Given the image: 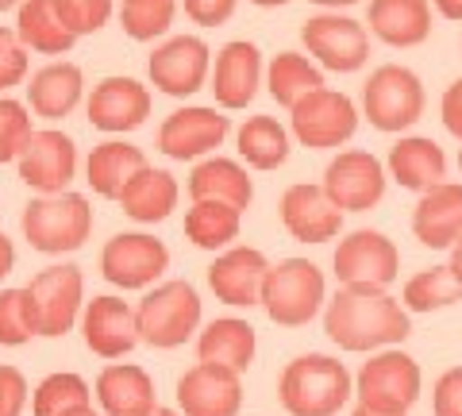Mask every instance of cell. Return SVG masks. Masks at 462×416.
<instances>
[{"instance_id":"obj_1","label":"cell","mask_w":462,"mask_h":416,"mask_svg":"<svg viewBox=\"0 0 462 416\" xmlns=\"http://www.w3.org/2000/svg\"><path fill=\"white\" fill-rule=\"evenodd\" d=\"M324 332L343 351H374V347H393L409 339V312H404L385 290L374 285H343L328 300L324 312Z\"/></svg>"},{"instance_id":"obj_2","label":"cell","mask_w":462,"mask_h":416,"mask_svg":"<svg viewBox=\"0 0 462 416\" xmlns=\"http://www.w3.org/2000/svg\"><path fill=\"white\" fill-rule=\"evenodd\" d=\"M278 393L289 416H336L351 397V374L331 355H300L285 366Z\"/></svg>"},{"instance_id":"obj_3","label":"cell","mask_w":462,"mask_h":416,"mask_svg":"<svg viewBox=\"0 0 462 416\" xmlns=\"http://www.w3.org/2000/svg\"><path fill=\"white\" fill-rule=\"evenodd\" d=\"M20 227L42 254H66L85 247L93 232V208L81 193H42L23 208Z\"/></svg>"},{"instance_id":"obj_4","label":"cell","mask_w":462,"mask_h":416,"mask_svg":"<svg viewBox=\"0 0 462 416\" xmlns=\"http://www.w3.org/2000/svg\"><path fill=\"white\" fill-rule=\"evenodd\" d=\"M324 305V274L309 258H285L270 266L263 285V309L273 324L300 328L309 324Z\"/></svg>"},{"instance_id":"obj_5","label":"cell","mask_w":462,"mask_h":416,"mask_svg":"<svg viewBox=\"0 0 462 416\" xmlns=\"http://www.w3.org/2000/svg\"><path fill=\"white\" fill-rule=\"evenodd\" d=\"M139 339L151 347H181L200 324V297L189 282H166L151 290L135 309Z\"/></svg>"},{"instance_id":"obj_6","label":"cell","mask_w":462,"mask_h":416,"mask_svg":"<svg viewBox=\"0 0 462 416\" xmlns=\"http://www.w3.org/2000/svg\"><path fill=\"white\" fill-rule=\"evenodd\" d=\"M363 112L378 132H404L424 116V85L412 69L382 66L363 89Z\"/></svg>"},{"instance_id":"obj_7","label":"cell","mask_w":462,"mask_h":416,"mask_svg":"<svg viewBox=\"0 0 462 416\" xmlns=\"http://www.w3.org/2000/svg\"><path fill=\"white\" fill-rule=\"evenodd\" d=\"M23 290H27V305H32L35 336L58 339L74 328L78 309H81V293H85L78 266H47V270H39Z\"/></svg>"},{"instance_id":"obj_8","label":"cell","mask_w":462,"mask_h":416,"mask_svg":"<svg viewBox=\"0 0 462 416\" xmlns=\"http://www.w3.org/2000/svg\"><path fill=\"white\" fill-rule=\"evenodd\" d=\"M358 405L378 412H409L420 397V366L404 351H382L358 370Z\"/></svg>"},{"instance_id":"obj_9","label":"cell","mask_w":462,"mask_h":416,"mask_svg":"<svg viewBox=\"0 0 462 416\" xmlns=\"http://www.w3.org/2000/svg\"><path fill=\"white\" fill-rule=\"evenodd\" d=\"M170 266V251L162 239L143 236V232H124L112 236L100 251V274L120 290H147L151 282L162 278Z\"/></svg>"},{"instance_id":"obj_10","label":"cell","mask_w":462,"mask_h":416,"mask_svg":"<svg viewBox=\"0 0 462 416\" xmlns=\"http://www.w3.org/2000/svg\"><path fill=\"white\" fill-rule=\"evenodd\" d=\"M331 266H336V278L343 285H374V290H385V285L397 282L401 254L393 247V239L363 227V232H351L346 239H339Z\"/></svg>"},{"instance_id":"obj_11","label":"cell","mask_w":462,"mask_h":416,"mask_svg":"<svg viewBox=\"0 0 462 416\" xmlns=\"http://www.w3.org/2000/svg\"><path fill=\"white\" fill-rule=\"evenodd\" d=\"M358 127V112L346 93L336 89H316L293 108V135L312 151L343 147Z\"/></svg>"},{"instance_id":"obj_12","label":"cell","mask_w":462,"mask_h":416,"mask_svg":"<svg viewBox=\"0 0 462 416\" xmlns=\"http://www.w3.org/2000/svg\"><path fill=\"white\" fill-rule=\"evenodd\" d=\"M300 42L316 62L336 69V74H355L370 59L366 27L346 16H312L300 27Z\"/></svg>"},{"instance_id":"obj_13","label":"cell","mask_w":462,"mask_h":416,"mask_svg":"<svg viewBox=\"0 0 462 416\" xmlns=\"http://www.w3.org/2000/svg\"><path fill=\"white\" fill-rule=\"evenodd\" d=\"M324 190L343 212H366L385 193V170L370 151H343L324 170Z\"/></svg>"},{"instance_id":"obj_14","label":"cell","mask_w":462,"mask_h":416,"mask_svg":"<svg viewBox=\"0 0 462 416\" xmlns=\"http://www.w3.org/2000/svg\"><path fill=\"white\" fill-rule=\"evenodd\" d=\"M20 178L27 190L39 193H66V185L74 181L78 170V147L66 132H35L20 151Z\"/></svg>"},{"instance_id":"obj_15","label":"cell","mask_w":462,"mask_h":416,"mask_svg":"<svg viewBox=\"0 0 462 416\" xmlns=\"http://www.w3.org/2000/svg\"><path fill=\"white\" fill-rule=\"evenodd\" d=\"M178 405L185 416H236L243 405L239 370L220 363H197L178 382Z\"/></svg>"},{"instance_id":"obj_16","label":"cell","mask_w":462,"mask_h":416,"mask_svg":"<svg viewBox=\"0 0 462 416\" xmlns=\"http://www.w3.org/2000/svg\"><path fill=\"white\" fill-rule=\"evenodd\" d=\"M147 69L166 97H193L208 81V47L197 35H178L151 54Z\"/></svg>"},{"instance_id":"obj_17","label":"cell","mask_w":462,"mask_h":416,"mask_svg":"<svg viewBox=\"0 0 462 416\" xmlns=\"http://www.w3.org/2000/svg\"><path fill=\"white\" fill-rule=\"evenodd\" d=\"M270 274V263L263 251L254 247H231L208 266V285L216 300H224L231 309H251L263 305V285Z\"/></svg>"},{"instance_id":"obj_18","label":"cell","mask_w":462,"mask_h":416,"mask_svg":"<svg viewBox=\"0 0 462 416\" xmlns=\"http://www.w3.org/2000/svg\"><path fill=\"white\" fill-rule=\"evenodd\" d=\"M282 224L285 232L300 243H328L339 236L343 208L328 197L324 185H289L282 197Z\"/></svg>"},{"instance_id":"obj_19","label":"cell","mask_w":462,"mask_h":416,"mask_svg":"<svg viewBox=\"0 0 462 416\" xmlns=\"http://www.w3.org/2000/svg\"><path fill=\"white\" fill-rule=\"evenodd\" d=\"M227 116H220L216 108H178L158 127V151L178 162L200 159L227 139Z\"/></svg>"},{"instance_id":"obj_20","label":"cell","mask_w":462,"mask_h":416,"mask_svg":"<svg viewBox=\"0 0 462 416\" xmlns=\"http://www.w3.org/2000/svg\"><path fill=\"white\" fill-rule=\"evenodd\" d=\"M151 116V93L135 78H105L89 97V124L97 132H135Z\"/></svg>"},{"instance_id":"obj_21","label":"cell","mask_w":462,"mask_h":416,"mask_svg":"<svg viewBox=\"0 0 462 416\" xmlns=\"http://www.w3.org/2000/svg\"><path fill=\"white\" fill-rule=\"evenodd\" d=\"M258 85H263V54L254 42L236 39L216 54V69H212V97L220 108H247Z\"/></svg>"},{"instance_id":"obj_22","label":"cell","mask_w":462,"mask_h":416,"mask_svg":"<svg viewBox=\"0 0 462 416\" xmlns=\"http://www.w3.org/2000/svg\"><path fill=\"white\" fill-rule=\"evenodd\" d=\"M81 332L89 351L100 358H120L139 343V320L135 309L120 297H93L89 309H85Z\"/></svg>"},{"instance_id":"obj_23","label":"cell","mask_w":462,"mask_h":416,"mask_svg":"<svg viewBox=\"0 0 462 416\" xmlns=\"http://www.w3.org/2000/svg\"><path fill=\"white\" fill-rule=\"evenodd\" d=\"M412 232L431 251L455 247L462 239V185L439 181L420 193V205L412 212Z\"/></svg>"},{"instance_id":"obj_24","label":"cell","mask_w":462,"mask_h":416,"mask_svg":"<svg viewBox=\"0 0 462 416\" xmlns=\"http://www.w3.org/2000/svg\"><path fill=\"white\" fill-rule=\"evenodd\" d=\"M97 397L108 416H151L154 405V382L143 366L132 363H112L100 370Z\"/></svg>"},{"instance_id":"obj_25","label":"cell","mask_w":462,"mask_h":416,"mask_svg":"<svg viewBox=\"0 0 462 416\" xmlns=\"http://www.w3.org/2000/svg\"><path fill=\"white\" fill-rule=\"evenodd\" d=\"M370 32L389 47H420L431 35L428 0H370Z\"/></svg>"},{"instance_id":"obj_26","label":"cell","mask_w":462,"mask_h":416,"mask_svg":"<svg viewBox=\"0 0 462 416\" xmlns=\"http://www.w3.org/2000/svg\"><path fill=\"white\" fill-rule=\"evenodd\" d=\"M143 166H147V154L139 147H132V143H124V139H108V143H100V147H93L89 166H85V181L93 185L97 197L120 200L127 181H132Z\"/></svg>"},{"instance_id":"obj_27","label":"cell","mask_w":462,"mask_h":416,"mask_svg":"<svg viewBox=\"0 0 462 416\" xmlns=\"http://www.w3.org/2000/svg\"><path fill=\"white\" fill-rule=\"evenodd\" d=\"M389 174L401 190H416L424 193L431 185H439L447 174V159H443V147L436 139H424V135H409L401 139L393 151H389Z\"/></svg>"},{"instance_id":"obj_28","label":"cell","mask_w":462,"mask_h":416,"mask_svg":"<svg viewBox=\"0 0 462 416\" xmlns=\"http://www.w3.org/2000/svg\"><path fill=\"white\" fill-rule=\"evenodd\" d=\"M81 69L74 62H51L42 66L39 74L32 78V85H27V100H32V112L42 120H62L69 116V112L78 108L81 100Z\"/></svg>"},{"instance_id":"obj_29","label":"cell","mask_w":462,"mask_h":416,"mask_svg":"<svg viewBox=\"0 0 462 416\" xmlns=\"http://www.w3.org/2000/svg\"><path fill=\"white\" fill-rule=\"evenodd\" d=\"M124 212L139 224H158L166 220L173 208H178V181H173L166 170H154V166H143L139 174L127 181V190L120 197Z\"/></svg>"},{"instance_id":"obj_30","label":"cell","mask_w":462,"mask_h":416,"mask_svg":"<svg viewBox=\"0 0 462 416\" xmlns=\"http://www.w3.org/2000/svg\"><path fill=\"white\" fill-rule=\"evenodd\" d=\"M197 355H200V363H220L243 374L254 363V328L236 317L212 320L197 339Z\"/></svg>"},{"instance_id":"obj_31","label":"cell","mask_w":462,"mask_h":416,"mask_svg":"<svg viewBox=\"0 0 462 416\" xmlns=\"http://www.w3.org/2000/svg\"><path fill=\"white\" fill-rule=\"evenodd\" d=\"M16 35H20L23 47L35 51V54H69L78 42V35L58 20L54 0H23L20 20H16Z\"/></svg>"},{"instance_id":"obj_32","label":"cell","mask_w":462,"mask_h":416,"mask_svg":"<svg viewBox=\"0 0 462 416\" xmlns=\"http://www.w3.org/2000/svg\"><path fill=\"white\" fill-rule=\"evenodd\" d=\"M189 193H193V200H227V205H236V208H247L254 200V185L239 162L205 159L189 174Z\"/></svg>"},{"instance_id":"obj_33","label":"cell","mask_w":462,"mask_h":416,"mask_svg":"<svg viewBox=\"0 0 462 416\" xmlns=\"http://www.w3.org/2000/svg\"><path fill=\"white\" fill-rule=\"evenodd\" d=\"M239 224L243 208L227 200H193V208L185 212V236L200 251H224L231 239H239Z\"/></svg>"},{"instance_id":"obj_34","label":"cell","mask_w":462,"mask_h":416,"mask_svg":"<svg viewBox=\"0 0 462 416\" xmlns=\"http://www.w3.org/2000/svg\"><path fill=\"white\" fill-rule=\"evenodd\" d=\"M266 89H270V97L278 100L282 108L293 112L309 93L324 89V74L305 59V54L285 51V54H278V59L270 62V69H266Z\"/></svg>"},{"instance_id":"obj_35","label":"cell","mask_w":462,"mask_h":416,"mask_svg":"<svg viewBox=\"0 0 462 416\" xmlns=\"http://www.w3.org/2000/svg\"><path fill=\"white\" fill-rule=\"evenodd\" d=\"M239 154L254 170H278L289 159V132L273 116H251L239 127Z\"/></svg>"},{"instance_id":"obj_36","label":"cell","mask_w":462,"mask_h":416,"mask_svg":"<svg viewBox=\"0 0 462 416\" xmlns=\"http://www.w3.org/2000/svg\"><path fill=\"white\" fill-rule=\"evenodd\" d=\"M455 300H462V285L455 282L451 266H431L404 282V309H412V312L447 309Z\"/></svg>"},{"instance_id":"obj_37","label":"cell","mask_w":462,"mask_h":416,"mask_svg":"<svg viewBox=\"0 0 462 416\" xmlns=\"http://www.w3.org/2000/svg\"><path fill=\"white\" fill-rule=\"evenodd\" d=\"M173 12H178V0H124L120 23L135 42H151L170 32Z\"/></svg>"},{"instance_id":"obj_38","label":"cell","mask_w":462,"mask_h":416,"mask_svg":"<svg viewBox=\"0 0 462 416\" xmlns=\"http://www.w3.org/2000/svg\"><path fill=\"white\" fill-rule=\"evenodd\" d=\"M89 405V385L78 374H51L35 390V416H66Z\"/></svg>"},{"instance_id":"obj_39","label":"cell","mask_w":462,"mask_h":416,"mask_svg":"<svg viewBox=\"0 0 462 416\" xmlns=\"http://www.w3.org/2000/svg\"><path fill=\"white\" fill-rule=\"evenodd\" d=\"M35 336L27 290H0V347H23Z\"/></svg>"},{"instance_id":"obj_40","label":"cell","mask_w":462,"mask_h":416,"mask_svg":"<svg viewBox=\"0 0 462 416\" xmlns=\"http://www.w3.org/2000/svg\"><path fill=\"white\" fill-rule=\"evenodd\" d=\"M35 135L32 127V112H27L20 100L0 97V166L20 159V151L27 147V139Z\"/></svg>"},{"instance_id":"obj_41","label":"cell","mask_w":462,"mask_h":416,"mask_svg":"<svg viewBox=\"0 0 462 416\" xmlns=\"http://www.w3.org/2000/svg\"><path fill=\"white\" fill-rule=\"evenodd\" d=\"M54 12H58V20L81 39V35H93L108 23L112 0H54Z\"/></svg>"},{"instance_id":"obj_42","label":"cell","mask_w":462,"mask_h":416,"mask_svg":"<svg viewBox=\"0 0 462 416\" xmlns=\"http://www.w3.org/2000/svg\"><path fill=\"white\" fill-rule=\"evenodd\" d=\"M27 78V47L20 42L16 32L0 27V93L20 85Z\"/></svg>"},{"instance_id":"obj_43","label":"cell","mask_w":462,"mask_h":416,"mask_svg":"<svg viewBox=\"0 0 462 416\" xmlns=\"http://www.w3.org/2000/svg\"><path fill=\"white\" fill-rule=\"evenodd\" d=\"M431 409H436V416H462V366L447 370V374L436 382Z\"/></svg>"},{"instance_id":"obj_44","label":"cell","mask_w":462,"mask_h":416,"mask_svg":"<svg viewBox=\"0 0 462 416\" xmlns=\"http://www.w3.org/2000/svg\"><path fill=\"white\" fill-rule=\"evenodd\" d=\"M27 405V378L16 366H0V416H20Z\"/></svg>"},{"instance_id":"obj_45","label":"cell","mask_w":462,"mask_h":416,"mask_svg":"<svg viewBox=\"0 0 462 416\" xmlns=\"http://www.w3.org/2000/svg\"><path fill=\"white\" fill-rule=\"evenodd\" d=\"M236 0H185V16L200 27H220L231 20Z\"/></svg>"},{"instance_id":"obj_46","label":"cell","mask_w":462,"mask_h":416,"mask_svg":"<svg viewBox=\"0 0 462 416\" xmlns=\"http://www.w3.org/2000/svg\"><path fill=\"white\" fill-rule=\"evenodd\" d=\"M443 124L455 139H462V78L455 85H447L443 93Z\"/></svg>"},{"instance_id":"obj_47","label":"cell","mask_w":462,"mask_h":416,"mask_svg":"<svg viewBox=\"0 0 462 416\" xmlns=\"http://www.w3.org/2000/svg\"><path fill=\"white\" fill-rule=\"evenodd\" d=\"M12 266H16V247H12V239L0 232V278H8Z\"/></svg>"},{"instance_id":"obj_48","label":"cell","mask_w":462,"mask_h":416,"mask_svg":"<svg viewBox=\"0 0 462 416\" xmlns=\"http://www.w3.org/2000/svg\"><path fill=\"white\" fill-rule=\"evenodd\" d=\"M443 20H462V0H436Z\"/></svg>"},{"instance_id":"obj_49","label":"cell","mask_w":462,"mask_h":416,"mask_svg":"<svg viewBox=\"0 0 462 416\" xmlns=\"http://www.w3.org/2000/svg\"><path fill=\"white\" fill-rule=\"evenodd\" d=\"M451 274H455V282L462 285V239L451 247Z\"/></svg>"},{"instance_id":"obj_50","label":"cell","mask_w":462,"mask_h":416,"mask_svg":"<svg viewBox=\"0 0 462 416\" xmlns=\"http://www.w3.org/2000/svg\"><path fill=\"white\" fill-rule=\"evenodd\" d=\"M351 416H409V412H378V409H366V405H355Z\"/></svg>"},{"instance_id":"obj_51","label":"cell","mask_w":462,"mask_h":416,"mask_svg":"<svg viewBox=\"0 0 462 416\" xmlns=\"http://www.w3.org/2000/svg\"><path fill=\"white\" fill-rule=\"evenodd\" d=\"M312 5H324V8H346V5H358V0H312Z\"/></svg>"},{"instance_id":"obj_52","label":"cell","mask_w":462,"mask_h":416,"mask_svg":"<svg viewBox=\"0 0 462 416\" xmlns=\"http://www.w3.org/2000/svg\"><path fill=\"white\" fill-rule=\"evenodd\" d=\"M251 5H258V8H282V5H289V0H251Z\"/></svg>"},{"instance_id":"obj_53","label":"cell","mask_w":462,"mask_h":416,"mask_svg":"<svg viewBox=\"0 0 462 416\" xmlns=\"http://www.w3.org/2000/svg\"><path fill=\"white\" fill-rule=\"evenodd\" d=\"M66 416H97V412H93V405H85V409H78V412H66Z\"/></svg>"},{"instance_id":"obj_54","label":"cell","mask_w":462,"mask_h":416,"mask_svg":"<svg viewBox=\"0 0 462 416\" xmlns=\"http://www.w3.org/2000/svg\"><path fill=\"white\" fill-rule=\"evenodd\" d=\"M12 5H23V0H0V12H8Z\"/></svg>"},{"instance_id":"obj_55","label":"cell","mask_w":462,"mask_h":416,"mask_svg":"<svg viewBox=\"0 0 462 416\" xmlns=\"http://www.w3.org/2000/svg\"><path fill=\"white\" fill-rule=\"evenodd\" d=\"M151 416H178V412H173V409H154Z\"/></svg>"},{"instance_id":"obj_56","label":"cell","mask_w":462,"mask_h":416,"mask_svg":"<svg viewBox=\"0 0 462 416\" xmlns=\"http://www.w3.org/2000/svg\"><path fill=\"white\" fill-rule=\"evenodd\" d=\"M458 166H462V151H458Z\"/></svg>"}]
</instances>
